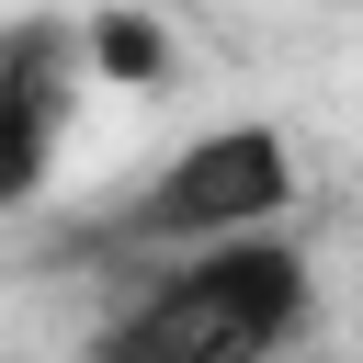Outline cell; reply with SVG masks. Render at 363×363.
Wrapping results in <instances>:
<instances>
[{"mask_svg":"<svg viewBox=\"0 0 363 363\" xmlns=\"http://www.w3.org/2000/svg\"><path fill=\"white\" fill-rule=\"evenodd\" d=\"M318 329V261L295 227L216 238L182 261H136V284L102 306L91 363H284Z\"/></svg>","mask_w":363,"mask_h":363,"instance_id":"obj_1","label":"cell"},{"mask_svg":"<svg viewBox=\"0 0 363 363\" xmlns=\"http://www.w3.org/2000/svg\"><path fill=\"white\" fill-rule=\"evenodd\" d=\"M284 216H295V136L284 125H204L159 170H136V193L102 216V238L125 261H182L216 238H261Z\"/></svg>","mask_w":363,"mask_h":363,"instance_id":"obj_2","label":"cell"},{"mask_svg":"<svg viewBox=\"0 0 363 363\" xmlns=\"http://www.w3.org/2000/svg\"><path fill=\"white\" fill-rule=\"evenodd\" d=\"M79 79L91 68H79L68 23H34V11L0 23V216L45 193V170H57L68 125H79Z\"/></svg>","mask_w":363,"mask_h":363,"instance_id":"obj_3","label":"cell"}]
</instances>
